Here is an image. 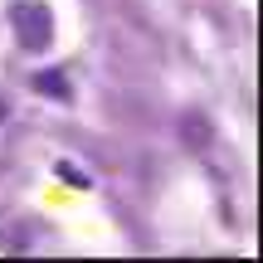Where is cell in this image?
<instances>
[{
    "label": "cell",
    "instance_id": "obj_1",
    "mask_svg": "<svg viewBox=\"0 0 263 263\" xmlns=\"http://www.w3.org/2000/svg\"><path fill=\"white\" fill-rule=\"evenodd\" d=\"M10 29H15L20 49H29V54H44L54 44V15L39 0H15L10 5Z\"/></svg>",
    "mask_w": 263,
    "mask_h": 263
},
{
    "label": "cell",
    "instance_id": "obj_2",
    "mask_svg": "<svg viewBox=\"0 0 263 263\" xmlns=\"http://www.w3.org/2000/svg\"><path fill=\"white\" fill-rule=\"evenodd\" d=\"M34 88H44V93H54L59 103H68V83H64L59 73H39V78H34Z\"/></svg>",
    "mask_w": 263,
    "mask_h": 263
},
{
    "label": "cell",
    "instance_id": "obj_3",
    "mask_svg": "<svg viewBox=\"0 0 263 263\" xmlns=\"http://www.w3.org/2000/svg\"><path fill=\"white\" fill-rule=\"evenodd\" d=\"M59 176H64V180H68V185H78V190H83V185H88V176H83V171H73V166H68V161H64V166H59Z\"/></svg>",
    "mask_w": 263,
    "mask_h": 263
}]
</instances>
